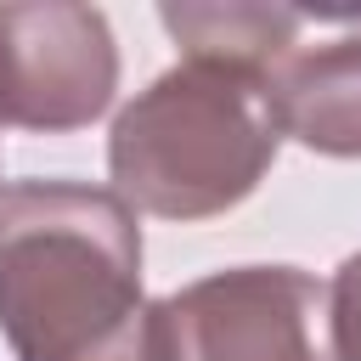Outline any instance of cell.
I'll list each match as a JSON object with an SVG mask.
<instances>
[{"instance_id": "obj_1", "label": "cell", "mask_w": 361, "mask_h": 361, "mask_svg": "<svg viewBox=\"0 0 361 361\" xmlns=\"http://www.w3.org/2000/svg\"><path fill=\"white\" fill-rule=\"evenodd\" d=\"M0 333L17 361H164L141 226L113 186H0Z\"/></svg>"}, {"instance_id": "obj_2", "label": "cell", "mask_w": 361, "mask_h": 361, "mask_svg": "<svg viewBox=\"0 0 361 361\" xmlns=\"http://www.w3.org/2000/svg\"><path fill=\"white\" fill-rule=\"evenodd\" d=\"M265 85L209 62L158 73L107 135L113 192L158 220H209L237 209L276 158Z\"/></svg>"}, {"instance_id": "obj_3", "label": "cell", "mask_w": 361, "mask_h": 361, "mask_svg": "<svg viewBox=\"0 0 361 361\" xmlns=\"http://www.w3.org/2000/svg\"><path fill=\"white\" fill-rule=\"evenodd\" d=\"M327 288L299 265H231L158 299L164 361H333L316 322Z\"/></svg>"}, {"instance_id": "obj_4", "label": "cell", "mask_w": 361, "mask_h": 361, "mask_svg": "<svg viewBox=\"0 0 361 361\" xmlns=\"http://www.w3.org/2000/svg\"><path fill=\"white\" fill-rule=\"evenodd\" d=\"M118 45L96 6L17 0L0 6V124L11 130H85L113 107Z\"/></svg>"}, {"instance_id": "obj_5", "label": "cell", "mask_w": 361, "mask_h": 361, "mask_svg": "<svg viewBox=\"0 0 361 361\" xmlns=\"http://www.w3.org/2000/svg\"><path fill=\"white\" fill-rule=\"evenodd\" d=\"M271 118L310 152L361 158V34L293 51L265 85Z\"/></svg>"}, {"instance_id": "obj_6", "label": "cell", "mask_w": 361, "mask_h": 361, "mask_svg": "<svg viewBox=\"0 0 361 361\" xmlns=\"http://www.w3.org/2000/svg\"><path fill=\"white\" fill-rule=\"evenodd\" d=\"M158 23L186 51V62L231 68V73H248V79L271 85V73L299 51L305 11L226 0V6H158Z\"/></svg>"}, {"instance_id": "obj_7", "label": "cell", "mask_w": 361, "mask_h": 361, "mask_svg": "<svg viewBox=\"0 0 361 361\" xmlns=\"http://www.w3.org/2000/svg\"><path fill=\"white\" fill-rule=\"evenodd\" d=\"M327 327H333V361H361V248L333 271Z\"/></svg>"}]
</instances>
